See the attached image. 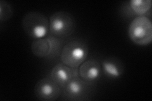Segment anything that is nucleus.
<instances>
[{"instance_id":"obj_10","label":"nucleus","mask_w":152,"mask_h":101,"mask_svg":"<svg viewBox=\"0 0 152 101\" xmlns=\"http://www.w3.org/2000/svg\"><path fill=\"white\" fill-rule=\"evenodd\" d=\"M31 49L32 54L36 57L46 59L50 52V43L46 37L33 41Z\"/></svg>"},{"instance_id":"obj_6","label":"nucleus","mask_w":152,"mask_h":101,"mask_svg":"<svg viewBox=\"0 0 152 101\" xmlns=\"http://www.w3.org/2000/svg\"><path fill=\"white\" fill-rule=\"evenodd\" d=\"M34 92L37 99L42 101H54L61 95L62 89L50 76L37 81Z\"/></svg>"},{"instance_id":"obj_3","label":"nucleus","mask_w":152,"mask_h":101,"mask_svg":"<svg viewBox=\"0 0 152 101\" xmlns=\"http://www.w3.org/2000/svg\"><path fill=\"white\" fill-rule=\"evenodd\" d=\"M50 34L64 39L70 36L75 31L76 23L72 14L59 11L52 14L49 19Z\"/></svg>"},{"instance_id":"obj_1","label":"nucleus","mask_w":152,"mask_h":101,"mask_svg":"<svg viewBox=\"0 0 152 101\" xmlns=\"http://www.w3.org/2000/svg\"><path fill=\"white\" fill-rule=\"evenodd\" d=\"M89 47L87 42L79 38L68 41L64 46L60 54L61 62L72 68H77L87 60Z\"/></svg>"},{"instance_id":"obj_2","label":"nucleus","mask_w":152,"mask_h":101,"mask_svg":"<svg viewBox=\"0 0 152 101\" xmlns=\"http://www.w3.org/2000/svg\"><path fill=\"white\" fill-rule=\"evenodd\" d=\"M22 25L26 34L34 39L45 38L50 32L49 19L41 12L26 13L22 18Z\"/></svg>"},{"instance_id":"obj_8","label":"nucleus","mask_w":152,"mask_h":101,"mask_svg":"<svg viewBox=\"0 0 152 101\" xmlns=\"http://www.w3.org/2000/svg\"><path fill=\"white\" fill-rule=\"evenodd\" d=\"M78 71L79 75L82 79L94 84L102 75V65L97 60L90 58L80 65Z\"/></svg>"},{"instance_id":"obj_5","label":"nucleus","mask_w":152,"mask_h":101,"mask_svg":"<svg viewBox=\"0 0 152 101\" xmlns=\"http://www.w3.org/2000/svg\"><path fill=\"white\" fill-rule=\"evenodd\" d=\"M94 84L88 82L80 76L70 81L61 89V96L66 100L82 101L91 99Z\"/></svg>"},{"instance_id":"obj_11","label":"nucleus","mask_w":152,"mask_h":101,"mask_svg":"<svg viewBox=\"0 0 152 101\" xmlns=\"http://www.w3.org/2000/svg\"><path fill=\"white\" fill-rule=\"evenodd\" d=\"M46 38L50 43V52L46 59L48 60H53L57 58L58 56L60 57L61 50L64 46L63 44L64 39L56 37L51 34L47 36Z\"/></svg>"},{"instance_id":"obj_7","label":"nucleus","mask_w":152,"mask_h":101,"mask_svg":"<svg viewBox=\"0 0 152 101\" xmlns=\"http://www.w3.org/2000/svg\"><path fill=\"white\" fill-rule=\"evenodd\" d=\"M78 69L72 68L61 62L52 68L50 72V77L62 89L70 81L79 76Z\"/></svg>"},{"instance_id":"obj_12","label":"nucleus","mask_w":152,"mask_h":101,"mask_svg":"<svg viewBox=\"0 0 152 101\" xmlns=\"http://www.w3.org/2000/svg\"><path fill=\"white\" fill-rule=\"evenodd\" d=\"M129 7L137 16H145L151 8V0H131Z\"/></svg>"},{"instance_id":"obj_9","label":"nucleus","mask_w":152,"mask_h":101,"mask_svg":"<svg viewBox=\"0 0 152 101\" xmlns=\"http://www.w3.org/2000/svg\"><path fill=\"white\" fill-rule=\"evenodd\" d=\"M103 73L107 77L117 79L122 76L124 73V65L121 60L116 57H108L102 62Z\"/></svg>"},{"instance_id":"obj_4","label":"nucleus","mask_w":152,"mask_h":101,"mask_svg":"<svg viewBox=\"0 0 152 101\" xmlns=\"http://www.w3.org/2000/svg\"><path fill=\"white\" fill-rule=\"evenodd\" d=\"M128 35L134 44L147 46L152 41V23L147 16L135 17L128 28Z\"/></svg>"},{"instance_id":"obj_13","label":"nucleus","mask_w":152,"mask_h":101,"mask_svg":"<svg viewBox=\"0 0 152 101\" xmlns=\"http://www.w3.org/2000/svg\"><path fill=\"white\" fill-rule=\"evenodd\" d=\"M13 10L11 4L6 1H0V22L8 21L13 16Z\"/></svg>"}]
</instances>
